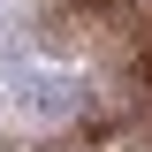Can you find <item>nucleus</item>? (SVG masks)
<instances>
[{"mask_svg": "<svg viewBox=\"0 0 152 152\" xmlns=\"http://www.w3.org/2000/svg\"><path fill=\"white\" fill-rule=\"evenodd\" d=\"M15 91H23V107H38V114H69V107H76V84H69V76L15 69Z\"/></svg>", "mask_w": 152, "mask_h": 152, "instance_id": "1", "label": "nucleus"}]
</instances>
